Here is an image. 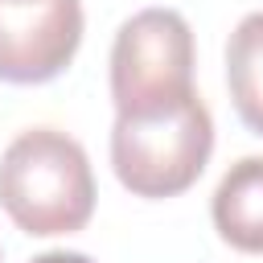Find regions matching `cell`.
Returning a JSON list of instances; mask_svg holds the SVG:
<instances>
[{
  "label": "cell",
  "instance_id": "obj_1",
  "mask_svg": "<svg viewBox=\"0 0 263 263\" xmlns=\"http://www.w3.org/2000/svg\"><path fill=\"white\" fill-rule=\"evenodd\" d=\"M0 205L33 238L74 234L95 214L86 148L58 127H29L0 152Z\"/></svg>",
  "mask_w": 263,
  "mask_h": 263
},
{
  "label": "cell",
  "instance_id": "obj_2",
  "mask_svg": "<svg viewBox=\"0 0 263 263\" xmlns=\"http://www.w3.org/2000/svg\"><path fill=\"white\" fill-rule=\"evenodd\" d=\"M214 152V119L201 95L156 111L115 115L111 127V168L119 185L136 197L160 201L177 197L205 173Z\"/></svg>",
  "mask_w": 263,
  "mask_h": 263
},
{
  "label": "cell",
  "instance_id": "obj_3",
  "mask_svg": "<svg viewBox=\"0 0 263 263\" xmlns=\"http://www.w3.org/2000/svg\"><path fill=\"white\" fill-rule=\"evenodd\" d=\"M193 29L177 8H144L127 16L111 45V103L115 115L156 111L189 99L193 86Z\"/></svg>",
  "mask_w": 263,
  "mask_h": 263
},
{
  "label": "cell",
  "instance_id": "obj_4",
  "mask_svg": "<svg viewBox=\"0 0 263 263\" xmlns=\"http://www.w3.org/2000/svg\"><path fill=\"white\" fill-rule=\"evenodd\" d=\"M82 45V0H0V82H53Z\"/></svg>",
  "mask_w": 263,
  "mask_h": 263
},
{
  "label": "cell",
  "instance_id": "obj_5",
  "mask_svg": "<svg viewBox=\"0 0 263 263\" xmlns=\"http://www.w3.org/2000/svg\"><path fill=\"white\" fill-rule=\"evenodd\" d=\"M210 218L222 242L242 255H263V156H242L222 173Z\"/></svg>",
  "mask_w": 263,
  "mask_h": 263
},
{
  "label": "cell",
  "instance_id": "obj_6",
  "mask_svg": "<svg viewBox=\"0 0 263 263\" xmlns=\"http://www.w3.org/2000/svg\"><path fill=\"white\" fill-rule=\"evenodd\" d=\"M226 86L238 119L263 136V8L247 12L226 41Z\"/></svg>",
  "mask_w": 263,
  "mask_h": 263
},
{
  "label": "cell",
  "instance_id": "obj_7",
  "mask_svg": "<svg viewBox=\"0 0 263 263\" xmlns=\"http://www.w3.org/2000/svg\"><path fill=\"white\" fill-rule=\"evenodd\" d=\"M33 263H95V259L82 255V251H45V255H37Z\"/></svg>",
  "mask_w": 263,
  "mask_h": 263
}]
</instances>
